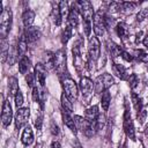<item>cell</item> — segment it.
<instances>
[{"mask_svg": "<svg viewBox=\"0 0 148 148\" xmlns=\"http://www.w3.org/2000/svg\"><path fill=\"white\" fill-rule=\"evenodd\" d=\"M12 22H13V13L9 8H5L2 13L0 14V37L1 39H6L10 29H12Z\"/></svg>", "mask_w": 148, "mask_h": 148, "instance_id": "6da1fadb", "label": "cell"}, {"mask_svg": "<svg viewBox=\"0 0 148 148\" xmlns=\"http://www.w3.org/2000/svg\"><path fill=\"white\" fill-rule=\"evenodd\" d=\"M114 83V80L112 77V75H110L109 73H103L101 75H98L94 82V89L96 94H101L104 92L105 90H108L112 84Z\"/></svg>", "mask_w": 148, "mask_h": 148, "instance_id": "7a4b0ae2", "label": "cell"}, {"mask_svg": "<svg viewBox=\"0 0 148 148\" xmlns=\"http://www.w3.org/2000/svg\"><path fill=\"white\" fill-rule=\"evenodd\" d=\"M88 54H89V65L92 66V64L97 61L101 54V44L97 37H91L89 39Z\"/></svg>", "mask_w": 148, "mask_h": 148, "instance_id": "3957f363", "label": "cell"}, {"mask_svg": "<svg viewBox=\"0 0 148 148\" xmlns=\"http://www.w3.org/2000/svg\"><path fill=\"white\" fill-rule=\"evenodd\" d=\"M62 87H64V90H65V95L72 101H76L77 99V96H79V88L75 83V81L71 77H67L62 81Z\"/></svg>", "mask_w": 148, "mask_h": 148, "instance_id": "277c9868", "label": "cell"}, {"mask_svg": "<svg viewBox=\"0 0 148 148\" xmlns=\"http://www.w3.org/2000/svg\"><path fill=\"white\" fill-rule=\"evenodd\" d=\"M54 68L60 77L66 73V52L64 50H59L54 53Z\"/></svg>", "mask_w": 148, "mask_h": 148, "instance_id": "5b68a950", "label": "cell"}, {"mask_svg": "<svg viewBox=\"0 0 148 148\" xmlns=\"http://www.w3.org/2000/svg\"><path fill=\"white\" fill-rule=\"evenodd\" d=\"M92 25H94V31H95V35H96V36H103V35H104L106 24H105V16L103 15L102 10L97 12V13L94 15Z\"/></svg>", "mask_w": 148, "mask_h": 148, "instance_id": "8992f818", "label": "cell"}, {"mask_svg": "<svg viewBox=\"0 0 148 148\" xmlns=\"http://www.w3.org/2000/svg\"><path fill=\"white\" fill-rule=\"evenodd\" d=\"M76 5L79 6V9H80V12L82 14V17H83V21H92L94 15H95L92 5L87 0L79 1Z\"/></svg>", "mask_w": 148, "mask_h": 148, "instance_id": "52a82bcc", "label": "cell"}, {"mask_svg": "<svg viewBox=\"0 0 148 148\" xmlns=\"http://www.w3.org/2000/svg\"><path fill=\"white\" fill-rule=\"evenodd\" d=\"M30 110L28 108H20L17 109L15 113V127L16 130H20L22 126H24L29 119Z\"/></svg>", "mask_w": 148, "mask_h": 148, "instance_id": "ba28073f", "label": "cell"}, {"mask_svg": "<svg viewBox=\"0 0 148 148\" xmlns=\"http://www.w3.org/2000/svg\"><path fill=\"white\" fill-rule=\"evenodd\" d=\"M72 53H73V62H74V67L76 69L77 73H82L83 67H84V62H83V58L81 54V49L79 45H75L72 49Z\"/></svg>", "mask_w": 148, "mask_h": 148, "instance_id": "9c48e42d", "label": "cell"}, {"mask_svg": "<svg viewBox=\"0 0 148 148\" xmlns=\"http://www.w3.org/2000/svg\"><path fill=\"white\" fill-rule=\"evenodd\" d=\"M124 130H125L127 136L134 141L135 140V132H134V126H133V121L131 118V113L128 110H126L125 114H124Z\"/></svg>", "mask_w": 148, "mask_h": 148, "instance_id": "30bf717a", "label": "cell"}, {"mask_svg": "<svg viewBox=\"0 0 148 148\" xmlns=\"http://www.w3.org/2000/svg\"><path fill=\"white\" fill-rule=\"evenodd\" d=\"M12 119H13V111H12V106L9 104L8 101H5L3 102V105H2V112H1V120H2V125L5 127L9 126L10 123H12Z\"/></svg>", "mask_w": 148, "mask_h": 148, "instance_id": "8fae6325", "label": "cell"}, {"mask_svg": "<svg viewBox=\"0 0 148 148\" xmlns=\"http://www.w3.org/2000/svg\"><path fill=\"white\" fill-rule=\"evenodd\" d=\"M92 88H94V83L89 77H81L80 80V89L81 92L83 95V97H89L92 94Z\"/></svg>", "mask_w": 148, "mask_h": 148, "instance_id": "7c38bea8", "label": "cell"}, {"mask_svg": "<svg viewBox=\"0 0 148 148\" xmlns=\"http://www.w3.org/2000/svg\"><path fill=\"white\" fill-rule=\"evenodd\" d=\"M35 75H36V79L39 82L40 87H44L45 77H46V67L43 64H37L35 66Z\"/></svg>", "mask_w": 148, "mask_h": 148, "instance_id": "4fadbf2b", "label": "cell"}, {"mask_svg": "<svg viewBox=\"0 0 148 148\" xmlns=\"http://www.w3.org/2000/svg\"><path fill=\"white\" fill-rule=\"evenodd\" d=\"M23 36H24V38L28 43H34L39 38V31H38L37 28L29 27V28H25Z\"/></svg>", "mask_w": 148, "mask_h": 148, "instance_id": "5bb4252c", "label": "cell"}, {"mask_svg": "<svg viewBox=\"0 0 148 148\" xmlns=\"http://www.w3.org/2000/svg\"><path fill=\"white\" fill-rule=\"evenodd\" d=\"M21 141L25 146H30L34 142V133H32L31 126H29V125L25 126V128L23 130L22 136H21Z\"/></svg>", "mask_w": 148, "mask_h": 148, "instance_id": "9a60e30c", "label": "cell"}, {"mask_svg": "<svg viewBox=\"0 0 148 148\" xmlns=\"http://www.w3.org/2000/svg\"><path fill=\"white\" fill-rule=\"evenodd\" d=\"M68 24L72 28H75L79 24V8L75 7V5H73V7L69 9V14H68Z\"/></svg>", "mask_w": 148, "mask_h": 148, "instance_id": "2e32d148", "label": "cell"}, {"mask_svg": "<svg viewBox=\"0 0 148 148\" xmlns=\"http://www.w3.org/2000/svg\"><path fill=\"white\" fill-rule=\"evenodd\" d=\"M62 120H64V124H65L72 132H74V134H76L77 128H76V125H75V123H74V118L71 117L69 112L62 110Z\"/></svg>", "mask_w": 148, "mask_h": 148, "instance_id": "e0dca14e", "label": "cell"}, {"mask_svg": "<svg viewBox=\"0 0 148 148\" xmlns=\"http://www.w3.org/2000/svg\"><path fill=\"white\" fill-rule=\"evenodd\" d=\"M99 112H98V106L97 105H94V106H90L89 109H87L86 111V116H84V119L89 123H96V119L98 117Z\"/></svg>", "mask_w": 148, "mask_h": 148, "instance_id": "ac0fdd59", "label": "cell"}, {"mask_svg": "<svg viewBox=\"0 0 148 148\" xmlns=\"http://www.w3.org/2000/svg\"><path fill=\"white\" fill-rule=\"evenodd\" d=\"M34 21H35V13H34L32 10H30V9L25 10V12L23 13V15H22L23 25H24L25 28H29V27H31V24L34 23Z\"/></svg>", "mask_w": 148, "mask_h": 148, "instance_id": "d6986e66", "label": "cell"}, {"mask_svg": "<svg viewBox=\"0 0 148 148\" xmlns=\"http://www.w3.org/2000/svg\"><path fill=\"white\" fill-rule=\"evenodd\" d=\"M8 89H9V95L15 97V95L18 91V81L15 76L8 77Z\"/></svg>", "mask_w": 148, "mask_h": 148, "instance_id": "ffe728a7", "label": "cell"}, {"mask_svg": "<svg viewBox=\"0 0 148 148\" xmlns=\"http://www.w3.org/2000/svg\"><path fill=\"white\" fill-rule=\"evenodd\" d=\"M27 50H28V42L25 40L24 36H22L21 39L18 40V44H17V54H18L21 58H22V57H25Z\"/></svg>", "mask_w": 148, "mask_h": 148, "instance_id": "44dd1931", "label": "cell"}, {"mask_svg": "<svg viewBox=\"0 0 148 148\" xmlns=\"http://www.w3.org/2000/svg\"><path fill=\"white\" fill-rule=\"evenodd\" d=\"M30 68V59L25 56V57H22L18 61V71L21 74H25L28 72V69Z\"/></svg>", "mask_w": 148, "mask_h": 148, "instance_id": "7402d4cb", "label": "cell"}, {"mask_svg": "<svg viewBox=\"0 0 148 148\" xmlns=\"http://www.w3.org/2000/svg\"><path fill=\"white\" fill-rule=\"evenodd\" d=\"M61 106H62V110H65L69 113L73 111V102L65 94L61 95Z\"/></svg>", "mask_w": 148, "mask_h": 148, "instance_id": "603a6c76", "label": "cell"}, {"mask_svg": "<svg viewBox=\"0 0 148 148\" xmlns=\"http://www.w3.org/2000/svg\"><path fill=\"white\" fill-rule=\"evenodd\" d=\"M113 71L116 72V74H117L121 80L128 79V77H127V71H126V68H125L123 65H120V64H114Z\"/></svg>", "mask_w": 148, "mask_h": 148, "instance_id": "cb8c5ba5", "label": "cell"}, {"mask_svg": "<svg viewBox=\"0 0 148 148\" xmlns=\"http://www.w3.org/2000/svg\"><path fill=\"white\" fill-rule=\"evenodd\" d=\"M110 102H111L110 91H109V90H105V91L102 94V98H101V104H102V108H103L104 111H108L109 105H110Z\"/></svg>", "mask_w": 148, "mask_h": 148, "instance_id": "d4e9b609", "label": "cell"}, {"mask_svg": "<svg viewBox=\"0 0 148 148\" xmlns=\"http://www.w3.org/2000/svg\"><path fill=\"white\" fill-rule=\"evenodd\" d=\"M117 34L121 39H125L128 36V28L125 23H118L117 24Z\"/></svg>", "mask_w": 148, "mask_h": 148, "instance_id": "484cf974", "label": "cell"}, {"mask_svg": "<svg viewBox=\"0 0 148 148\" xmlns=\"http://www.w3.org/2000/svg\"><path fill=\"white\" fill-rule=\"evenodd\" d=\"M71 37H72V27L69 24H67L66 28L64 29L62 34H61V43L62 44H66L69 40Z\"/></svg>", "mask_w": 148, "mask_h": 148, "instance_id": "4316f807", "label": "cell"}, {"mask_svg": "<svg viewBox=\"0 0 148 148\" xmlns=\"http://www.w3.org/2000/svg\"><path fill=\"white\" fill-rule=\"evenodd\" d=\"M132 102H133L134 109H135L138 112L142 110V102H141V98H140L135 92H132Z\"/></svg>", "mask_w": 148, "mask_h": 148, "instance_id": "83f0119b", "label": "cell"}, {"mask_svg": "<svg viewBox=\"0 0 148 148\" xmlns=\"http://www.w3.org/2000/svg\"><path fill=\"white\" fill-rule=\"evenodd\" d=\"M59 12L61 14V17H64L66 14H69V9H68V3L66 1H60L59 2Z\"/></svg>", "mask_w": 148, "mask_h": 148, "instance_id": "f1b7e54d", "label": "cell"}, {"mask_svg": "<svg viewBox=\"0 0 148 148\" xmlns=\"http://www.w3.org/2000/svg\"><path fill=\"white\" fill-rule=\"evenodd\" d=\"M74 123L76 125V128L82 131L83 127H84V124H86V119L83 117H81V116H75L74 117Z\"/></svg>", "mask_w": 148, "mask_h": 148, "instance_id": "f546056e", "label": "cell"}, {"mask_svg": "<svg viewBox=\"0 0 148 148\" xmlns=\"http://www.w3.org/2000/svg\"><path fill=\"white\" fill-rule=\"evenodd\" d=\"M128 83H130V87H131L132 89H135V88L138 87V84H139V79H138L136 74H131V75L128 76Z\"/></svg>", "mask_w": 148, "mask_h": 148, "instance_id": "4dcf8cb0", "label": "cell"}, {"mask_svg": "<svg viewBox=\"0 0 148 148\" xmlns=\"http://www.w3.org/2000/svg\"><path fill=\"white\" fill-rule=\"evenodd\" d=\"M52 15H53V20H54V23L57 24V25H60V23H61V14H60V12H59V8H57V9H53V12H52Z\"/></svg>", "mask_w": 148, "mask_h": 148, "instance_id": "1f68e13d", "label": "cell"}, {"mask_svg": "<svg viewBox=\"0 0 148 148\" xmlns=\"http://www.w3.org/2000/svg\"><path fill=\"white\" fill-rule=\"evenodd\" d=\"M14 102H15V105H16V108L17 109H20L21 108V105H22V103H23V95H22V92L18 90L17 91V94L15 95V97H14Z\"/></svg>", "mask_w": 148, "mask_h": 148, "instance_id": "d6a6232c", "label": "cell"}, {"mask_svg": "<svg viewBox=\"0 0 148 148\" xmlns=\"http://www.w3.org/2000/svg\"><path fill=\"white\" fill-rule=\"evenodd\" d=\"M91 28H92V21H83V30L86 36H90Z\"/></svg>", "mask_w": 148, "mask_h": 148, "instance_id": "836d02e7", "label": "cell"}, {"mask_svg": "<svg viewBox=\"0 0 148 148\" xmlns=\"http://www.w3.org/2000/svg\"><path fill=\"white\" fill-rule=\"evenodd\" d=\"M25 81H27V84H28V87H35L34 84H35V81H36V75H35V73H29L28 75H27V77H25Z\"/></svg>", "mask_w": 148, "mask_h": 148, "instance_id": "e575fe53", "label": "cell"}, {"mask_svg": "<svg viewBox=\"0 0 148 148\" xmlns=\"http://www.w3.org/2000/svg\"><path fill=\"white\" fill-rule=\"evenodd\" d=\"M104 124H105V117L99 113L98 117H97V119H96V128H97V131L98 130H102V127L104 126Z\"/></svg>", "mask_w": 148, "mask_h": 148, "instance_id": "d590c367", "label": "cell"}, {"mask_svg": "<svg viewBox=\"0 0 148 148\" xmlns=\"http://www.w3.org/2000/svg\"><path fill=\"white\" fill-rule=\"evenodd\" d=\"M138 60L141 62H148V53H146L145 51L140 50L138 52Z\"/></svg>", "mask_w": 148, "mask_h": 148, "instance_id": "8d00e7d4", "label": "cell"}, {"mask_svg": "<svg viewBox=\"0 0 148 148\" xmlns=\"http://www.w3.org/2000/svg\"><path fill=\"white\" fill-rule=\"evenodd\" d=\"M146 117H147V111L146 110H141V111H139L138 112V121L140 123V124H143V121L146 120Z\"/></svg>", "mask_w": 148, "mask_h": 148, "instance_id": "74e56055", "label": "cell"}, {"mask_svg": "<svg viewBox=\"0 0 148 148\" xmlns=\"http://www.w3.org/2000/svg\"><path fill=\"white\" fill-rule=\"evenodd\" d=\"M147 15H148V9L146 8V9H142L141 12H139V14L136 15V20L139 21V22H141V21H143L146 17H147Z\"/></svg>", "mask_w": 148, "mask_h": 148, "instance_id": "f35d334b", "label": "cell"}, {"mask_svg": "<svg viewBox=\"0 0 148 148\" xmlns=\"http://www.w3.org/2000/svg\"><path fill=\"white\" fill-rule=\"evenodd\" d=\"M32 99L35 102H39V89H38V87L32 88Z\"/></svg>", "mask_w": 148, "mask_h": 148, "instance_id": "ab89813d", "label": "cell"}, {"mask_svg": "<svg viewBox=\"0 0 148 148\" xmlns=\"http://www.w3.org/2000/svg\"><path fill=\"white\" fill-rule=\"evenodd\" d=\"M15 60H16L15 52H13V51H9V50H8V62H9V65H13V64L15 62Z\"/></svg>", "mask_w": 148, "mask_h": 148, "instance_id": "60d3db41", "label": "cell"}, {"mask_svg": "<svg viewBox=\"0 0 148 148\" xmlns=\"http://www.w3.org/2000/svg\"><path fill=\"white\" fill-rule=\"evenodd\" d=\"M121 58H123L124 60L128 61V62H131V61L133 60V57H132L128 52H126V51H123V52H121Z\"/></svg>", "mask_w": 148, "mask_h": 148, "instance_id": "b9f144b4", "label": "cell"}, {"mask_svg": "<svg viewBox=\"0 0 148 148\" xmlns=\"http://www.w3.org/2000/svg\"><path fill=\"white\" fill-rule=\"evenodd\" d=\"M51 133H52L53 135H58V133H59V127H58V125L54 124V123H52V125H51Z\"/></svg>", "mask_w": 148, "mask_h": 148, "instance_id": "7bdbcfd3", "label": "cell"}, {"mask_svg": "<svg viewBox=\"0 0 148 148\" xmlns=\"http://www.w3.org/2000/svg\"><path fill=\"white\" fill-rule=\"evenodd\" d=\"M35 126H36L37 130H40V127H42V117H38L35 120Z\"/></svg>", "mask_w": 148, "mask_h": 148, "instance_id": "ee69618b", "label": "cell"}, {"mask_svg": "<svg viewBox=\"0 0 148 148\" xmlns=\"http://www.w3.org/2000/svg\"><path fill=\"white\" fill-rule=\"evenodd\" d=\"M51 148H61V146H60V143L58 141H53L51 143Z\"/></svg>", "mask_w": 148, "mask_h": 148, "instance_id": "f6af8a7d", "label": "cell"}, {"mask_svg": "<svg viewBox=\"0 0 148 148\" xmlns=\"http://www.w3.org/2000/svg\"><path fill=\"white\" fill-rule=\"evenodd\" d=\"M142 44H143L146 47H148V35L145 36V38H143V40H142Z\"/></svg>", "mask_w": 148, "mask_h": 148, "instance_id": "bcb514c9", "label": "cell"}, {"mask_svg": "<svg viewBox=\"0 0 148 148\" xmlns=\"http://www.w3.org/2000/svg\"><path fill=\"white\" fill-rule=\"evenodd\" d=\"M145 133H146V135L148 136V124H147V126H146V128H145Z\"/></svg>", "mask_w": 148, "mask_h": 148, "instance_id": "7dc6e473", "label": "cell"}, {"mask_svg": "<svg viewBox=\"0 0 148 148\" xmlns=\"http://www.w3.org/2000/svg\"><path fill=\"white\" fill-rule=\"evenodd\" d=\"M119 148H124V147H119Z\"/></svg>", "mask_w": 148, "mask_h": 148, "instance_id": "c3c4849f", "label": "cell"}]
</instances>
